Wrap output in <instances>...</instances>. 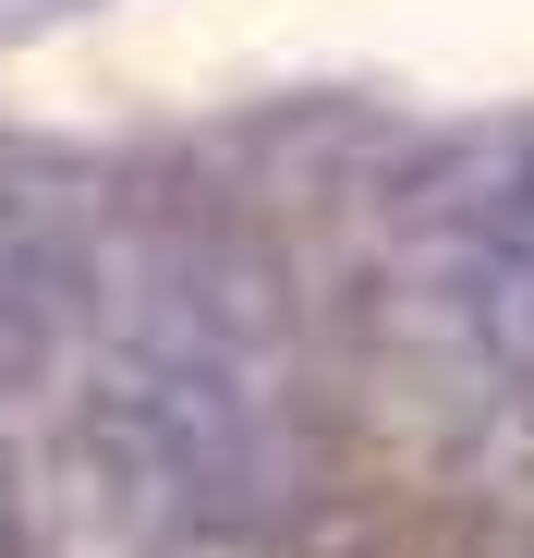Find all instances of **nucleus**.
Masks as SVG:
<instances>
[{"instance_id":"nucleus-1","label":"nucleus","mask_w":534,"mask_h":558,"mask_svg":"<svg viewBox=\"0 0 534 558\" xmlns=\"http://www.w3.org/2000/svg\"><path fill=\"white\" fill-rule=\"evenodd\" d=\"M437 279L450 304L498 364H534V158H510L498 182L450 207V243H437Z\"/></svg>"}]
</instances>
